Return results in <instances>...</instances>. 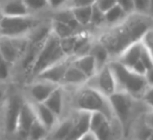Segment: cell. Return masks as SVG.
Returning a JSON list of instances; mask_svg holds the SVG:
<instances>
[{"mask_svg": "<svg viewBox=\"0 0 153 140\" xmlns=\"http://www.w3.org/2000/svg\"><path fill=\"white\" fill-rule=\"evenodd\" d=\"M108 66L115 80L117 91L125 92L134 99H140L147 87H150L145 76L135 74L115 59H111L108 62Z\"/></svg>", "mask_w": 153, "mask_h": 140, "instance_id": "cell-1", "label": "cell"}, {"mask_svg": "<svg viewBox=\"0 0 153 140\" xmlns=\"http://www.w3.org/2000/svg\"><path fill=\"white\" fill-rule=\"evenodd\" d=\"M74 103L79 111L101 113L108 120H114V116H113L108 98L87 85H83V87L76 93Z\"/></svg>", "mask_w": 153, "mask_h": 140, "instance_id": "cell-2", "label": "cell"}, {"mask_svg": "<svg viewBox=\"0 0 153 140\" xmlns=\"http://www.w3.org/2000/svg\"><path fill=\"white\" fill-rule=\"evenodd\" d=\"M68 58L60 47V39L51 33L41 47L36 61L30 70V75L35 77L44 68Z\"/></svg>", "mask_w": 153, "mask_h": 140, "instance_id": "cell-3", "label": "cell"}, {"mask_svg": "<svg viewBox=\"0 0 153 140\" xmlns=\"http://www.w3.org/2000/svg\"><path fill=\"white\" fill-rule=\"evenodd\" d=\"M97 41L107 50L111 59H117L122 52L133 43L123 22L103 32Z\"/></svg>", "mask_w": 153, "mask_h": 140, "instance_id": "cell-4", "label": "cell"}, {"mask_svg": "<svg viewBox=\"0 0 153 140\" xmlns=\"http://www.w3.org/2000/svg\"><path fill=\"white\" fill-rule=\"evenodd\" d=\"M37 23L38 22L33 15L19 17L2 16L0 23V36L10 38L26 37Z\"/></svg>", "mask_w": 153, "mask_h": 140, "instance_id": "cell-5", "label": "cell"}, {"mask_svg": "<svg viewBox=\"0 0 153 140\" xmlns=\"http://www.w3.org/2000/svg\"><path fill=\"white\" fill-rule=\"evenodd\" d=\"M108 100L114 119L120 123L122 129H124L127 126L133 113L134 98H132L125 92L117 91L110 97H108Z\"/></svg>", "mask_w": 153, "mask_h": 140, "instance_id": "cell-6", "label": "cell"}, {"mask_svg": "<svg viewBox=\"0 0 153 140\" xmlns=\"http://www.w3.org/2000/svg\"><path fill=\"white\" fill-rule=\"evenodd\" d=\"M30 43L26 37L10 38L0 36V53L7 63L14 65L26 51Z\"/></svg>", "mask_w": 153, "mask_h": 140, "instance_id": "cell-7", "label": "cell"}, {"mask_svg": "<svg viewBox=\"0 0 153 140\" xmlns=\"http://www.w3.org/2000/svg\"><path fill=\"white\" fill-rule=\"evenodd\" d=\"M85 85L100 92L102 95H104L107 98L110 97L113 93L117 91L115 80L113 78V75L109 68L108 64L101 70H99L94 76L88 79Z\"/></svg>", "mask_w": 153, "mask_h": 140, "instance_id": "cell-8", "label": "cell"}, {"mask_svg": "<svg viewBox=\"0 0 153 140\" xmlns=\"http://www.w3.org/2000/svg\"><path fill=\"white\" fill-rule=\"evenodd\" d=\"M25 99L19 94H13L5 99L4 108V129L9 135L12 134L17 127V121L19 113Z\"/></svg>", "mask_w": 153, "mask_h": 140, "instance_id": "cell-9", "label": "cell"}, {"mask_svg": "<svg viewBox=\"0 0 153 140\" xmlns=\"http://www.w3.org/2000/svg\"><path fill=\"white\" fill-rule=\"evenodd\" d=\"M126 26L132 42H137L142 39V37L152 29V21L150 16L140 15V14H131L123 22Z\"/></svg>", "mask_w": 153, "mask_h": 140, "instance_id": "cell-10", "label": "cell"}, {"mask_svg": "<svg viewBox=\"0 0 153 140\" xmlns=\"http://www.w3.org/2000/svg\"><path fill=\"white\" fill-rule=\"evenodd\" d=\"M69 63L70 58H66V59L62 60V61L58 62V63L53 64V65L41 71L39 74H37L34 77L35 80L47 81V82L53 83V84L61 85L62 79H63L65 71L67 68V66L69 65Z\"/></svg>", "mask_w": 153, "mask_h": 140, "instance_id": "cell-11", "label": "cell"}, {"mask_svg": "<svg viewBox=\"0 0 153 140\" xmlns=\"http://www.w3.org/2000/svg\"><path fill=\"white\" fill-rule=\"evenodd\" d=\"M60 85L42 80H34L27 89V95L30 96V102L43 103L49 95Z\"/></svg>", "mask_w": 153, "mask_h": 140, "instance_id": "cell-12", "label": "cell"}, {"mask_svg": "<svg viewBox=\"0 0 153 140\" xmlns=\"http://www.w3.org/2000/svg\"><path fill=\"white\" fill-rule=\"evenodd\" d=\"M90 113L85 111H76V115L72 118V126L66 140H78L89 132Z\"/></svg>", "mask_w": 153, "mask_h": 140, "instance_id": "cell-13", "label": "cell"}, {"mask_svg": "<svg viewBox=\"0 0 153 140\" xmlns=\"http://www.w3.org/2000/svg\"><path fill=\"white\" fill-rule=\"evenodd\" d=\"M36 119L37 117L32 104L27 100H25L21 110H20L19 117H18V121H17V127H16L15 131L27 136L30 127L32 126V124L35 122Z\"/></svg>", "mask_w": 153, "mask_h": 140, "instance_id": "cell-14", "label": "cell"}, {"mask_svg": "<svg viewBox=\"0 0 153 140\" xmlns=\"http://www.w3.org/2000/svg\"><path fill=\"white\" fill-rule=\"evenodd\" d=\"M30 104H32L33 108L35 111L37 120L42 123L47 131L51 132L55 127V125L59 122L58 121L59 118L49 108H47L43 103H34V102H30Z\"/></svg>", "mask_w": 153, "mask_h": 140, "instance_id": "cell-15", "label": "cell"}, {"mask_svg": "<svg viewBox=\"0 0 153 140\" xmlns=\"http://www.w3.org/2000/svg\"><path fill=\"white\" fill-rule=\"evenodd\" d=\"M143 45L140 41L133 42L121 53V55L117 58V61L128 68H131L136 62L140 60V52H142Z\"/></svg>", "mask_w": 153, "mask_h": 140, "instance_id": "cell-16", "label": "cell"}, {"mask_svg": "<svg viewBox=\"0 0 153 140\" xmlns=\"http://www.w3.org/2000/svg\"><path fill=\"white\" fill-rule=\"evenodd\" d=\"M0 11L3 16L19 17L32 15L22 0H3L0 5Z\"/></svg>", "mask_w": 153, "mask_h": 140, "instance_id": "cell-17", "label": "cell"}, {"mask_svg": "<svg viewBox=\"0 0 153 140\" xmlns=\"http://www.w3.org/2000/svg\"><path fill=\"white\" fill-rule=\"evenodd\" d=\"M87 77L79 70L76 68L74 64L71 63L70 60L69 65L67 66L65 71V74L62 79L61 87L62 85H72V87H83L87 82Z\"/></svg>", "mask_w": 153, "mask_h": 140, "instance_id": "cell-18", "label": "cell"}, {"mask_svg": "<svg viewBox=\"0 0 153 140\" xmlns=\"http://www.w3.org/2000/svg\"><path fill=\"white\" fill-rule=\"evenodd\" d=\"M71 63L76 66V68H79L86 77L87 79L91 78L92 76L96 75V73L98 72L96 65V61H94V57L90 54L84 56H80V57L76 58H70Z\"/></svg>", "mask_w": 153, "mask_h": 140, "instance_id": "cell-19", "label": "cell"}, {"mask_svg": "<svg viewBox=\"0 0 153 140\" xmlns=\"http://www.w3.org/2000/svg\"><path fill=\"white\" fill-rule=\"evenodd\" d=\"M47 108L51 111L56 116L59 118L60 115L63 113V106H64V93L62 87H58L51 95L47 97V99L43 102Z\"/></svg>", "mask_w": 153, "mask_h": 140, "instance_id": "cell-20", "label": "cell"}, {"mask_svg": "<svg viewBox=\"0 0 153 140\" xmlns=\"http://www.w3.org/2000/svg\"><path fill=\"white\" fill-rule=\"evenodd\" d=\"M72 126V118L64 119L61 122H58L53 129L48 133L47 140H66L70 133Z\"/></svg>", "mask_w": 153, "mask_h": 140, "instance_id": "cell-21", "label": "cell"}, {"mask_svg": "<svg viewBox=\"0 0 153 140\" xmlns=\"http://www.w3.org/2000/svg\"><path fill=\"white\" fill-rule=\"evenodd\" d=\"M53 20L66 24L70 29H72L76 33H79V29L81 28L78 24V22L76 21V19L74 17V14H72L71 10L69 8H63V9L55 11V14L53 16Z\"/></svg>", "mask_w": 153, "mask_h": 140, "instance_id": "cell-22", "label": "cell"}, {"mask_svg": "<svg viewBox=\"0 0 153 140\" xmlns=\"http://www.w3.org/2000/svg\"><path fill=\"white\" fill-rule=\"evenodd\" d=\"M128 15L124 12V10L119 5H115L114 7H112L104 13L105 26L111 28V26L121 24L122 22L125 21Z\"/></svg>", "mask_w": 153, "mask_h": 140, "instance_id": "cell-23", "label": "cell"}, {"mask_svg": "<svg viewBox=\"0 0 153 140\" xmlns=\"http://www.w3.org/2000/svg\"><path fill=\"white\" fill-rule=\"evenodd\" d=\"M89 54L94 57V61H96L97 70L98 71L101 70V68H103L105 65H107L108 62L111 60V58H110V56H109L107 50L105 49L102 44H100L98 41L94 42Z\"/></svg>", "mask_w": 153, "mask_h": 140, "instance_id": "cell-24", "label": "cell"}, {"mask_svg": "<svg viewBox=\"0 0 153 140\" xmlns=\"http://www.w3.org/2000/svg\"><path fill=\"white\" fill-rule=\"evenodd\" d=\"M112 122L113 120H105L96 131L92 132L91 134L96 140H117V134Z\"/></svg>", "mask_w": 153, "mask_h": 140, "instance_id": "cell-25", "label": "cell"}, {"mask_svg": "<svg viewBox=\"0 0 153 140\" xmlns=\"http://www.w3.org/2000/svg\"><path fill=\"white\" fill-rule=\"evenodd\" d=\"M91 9L92 7H81L70 9L74 14V19L81 28L89 26L90 17H91Z\"/></svg>", "mask_w": 153, "mask_h": 140, "instance_id": "cell-26", "label": "cell"}, {"mask_svg": "<svg viewBox=\"0 0 153 140\" xmlns=\"http://www.w3.org/2000/svg\"><path fill=\"white\" fill-rule=\"evenodd\" d=\"M49 132L44 127V125L38 120H35V122L30 127V131L27 134V140H45L48 136Z\"/></svg>", "mask_w": 153, "mask_h": 140, "instance_id": "cell-27", "label": "cell"}, {"mask_svg": "<svg viewBox=\"0 0 153 140\" xmlns=\"http://www.w3.org/2000/svg\"><path fill=\"white\" fill-rule=\"evenodd\" d=\"M51 33L59 39L67 38V37L76 34V32L72 29H70L69 26H67L64 23H61V22L55 21V20H51Z\"/></svg>", "mask_w": 153, "mask_h": 140, "instance_id": "cell-28", "label": "cell"}, {"mask_svg": "<svg viewBox=\"0 0 153 140\" xmlns=\"http://www.w3.org/2000/svg\"><path fill=\"white\" fill-rule=\"evenodd\" d=\"M152 0H133V13L151 17Z\"/></svg>", "mask_w": 153, "mask_h": 140, "instance_id": "cell-29", "label": "cell"}, {"mask_svg": "<svg viewBox=\"0 0 153 140\" xmlns=\"http://www.w3.org/2000/svg\"><path fill=\"white\" fill-rule=\"evenodd\" d=\"M22 1L30 14L33 12H41L45 9H48L46 0H22Z\"/></svg>", "mask_w": 153, "mask_h": 140, "instance_id": "cell-30", "label": "cell"}, {"mask_svg": "<svg viewBox=\"0 0 153 140\" xmlns=\"http://www.w3.org/2000/svg\"><path fill=\"white\" fill-rule=\"evenodd\" d=\"M89 26H96V28L105 26L104 13L101 10H99L94 5H92V9H91V17H90Z\"/></svg>", "mask_w": 153, "mask_h": 140, "instance_id": "cell-31", "label": "cell"}, {"mask_svg": "<svg viewBox=\"0 0 153 140\" xmlns=\"http://www.w3.org/2000/svg\"><path fill=\"white\" fill-rule=\"evenodd\" d=\"M140 61L142 62L143 65L146 68L147 71L153 70V61H152V53L149 52L147 49L143 47L142 52H140Z\"/></svg>", "mask_w": 153, "mask_h": 140, "instance_id": "cell-32", "label": "cell"}, {"mask_svg": "<svg viewBox=\"0 0 153 140\" xmlns=\"http://www.w3.org/2000/svg\"><path fill=\"white\" fill-rule=\"evenodd\" d=\"M151 137H152L151 125H148L146 122L143 126L138 127L137 132H136V138H137V140H149L151 139Z\"/></svg>", "mask_w": 153, "mask_h": 140, "instance_id": "cell-33", "label": "cell"}, {"mask_svg": "<svg viewBox=\"0 0 153 140\" xmlns=\"http://www.w3.org/2000/svg\"><path fill=\"white\" fill-rule=\"evenodd\" d=\"M96 2V0H67L65 8L74 9V8L81 7H92Z\"/></svg>", "mask_w": 153, "mask_h": 140, "instance_id": "cell-34", "label": "cell"}, {"mask_svg": "<svg viewBox=\"0 0 153 140\" xmlns=\"http://www.w3.org/2000/svg\"><path fill=\"white\" fill-rule=\"evenodd\" d=\"M140 42L142 43V45L147 49L149 52L152 53V49H153V32H152V29L146 32V34L142 37V39L140 40Z\"/></svg>", "mask_w": 153, "mask_h": 140, "instance_id": "cell-35", "label": "cell"}, {"mask_svg": "<svg viewBox=\"0 0 153 140\" xmlns=\"http://www.w3.org/2000/svg\"><path fill=\"white\" fill-rule=\"evenodd\" d=\"M115 5H117V0H96V2H94V5L99 10H101L103 13L108 11Z\"/></svg>", "mask_w": 153, "mask_h": 140, "instance_id": "cell-36", "label": "cell"}, {"mask_svg": "<svg viewBox=\"0 0 153 140\" xmlns=\"http://www.w3.org/2000/svg\"><path fill=\"white\" fill-rule=\"evenodd\" d=\"M12 66L13 65L7 63L5 61L0 63V82H4L7 79H9V77L11 76Z\"/></svg>", "mask_w": 153, "mask_h": 140, "instance_id": "cell-37", "label": "cell"}, {"mask_svg": "<svg viewBox=\"0 0 153 140\" xmlns=\"http://www.w3.org/2000/svg\"><path fill=\"white\" fill-rule=\"evenodd\" d=\"M117 5H119L127 15L133 14V0H117Z\"/></svg>", "mask_w": 153, "mask_h": 140, "instance_id": "cell-38", "label": "cell"}, {"mask_svg": "<svg viewBox=\"0 0 153 140\" xmlns=\"http://www.w3.org/2000/svg\"><path fill=\"white\" fill-rule=\"evenodd\" d=\"M48 9H51L53 11H58L60 9H63L66 7L67 0H46Z\"/></svg>", "mask_w": 153, "mask_h": 140, "instance_id": "cell-39", "label": "cell"}, {"mask_svg": "<svg viewBox=\"0 0 153 140\" xmlns=\"http://www.w3.org/2000/svg\"><path fill=\"white\" fill-rule=\"evenodd\" d=\"M153 93H152V87H147V90L144 92L143 96L140 97V99L144 101V103L148 106H152V101H153Z\"/></svg>", "mask_w": 153, "mask_h": 140, "instance_id": "cell-40", "label": "cell"}, {"mask_svg": "<svg viewBox=\"0 0 153 140\" xmlns=\"http://www.w3.org/2000/svg\"><path fill=\"white\" fill-rule=\"evenodd\" d=\"M7 85L3 82H0V103L5 101L7 99Z\"/></svg>", "mask_w": 153, "mask_h": 140, "instance_id": "cell-41", "label": "cell"}, {"mask_svg": "<svg viewBox=\"0 0 153 140\" xmlns=\"http://www.w3.org/2000/svg\"><path fill=\"white\" fill-rule=\"evenodd\" d=\"M3 61H4V60H3V58H2V55H1V53H0V63H2Z\"/></svg>", "mask_w": 153, "mask_h": 140, "instance_id": "cell-42", "label": "cell"}, {"mask_svg": "<svg viewBox=\"0 0 153 140\" xmlns=\"http://www.w3.org/2000/svg\"><path fill=\"white\" fill-rule=\"evenodd\" d=\"M2 13H1V11H0V23H1V19H2Z\"/></svg>", "mask_w": 153, "mask_h": 140, "instance_id": "cell-43", "label": "cell"}, {"mask_svg": "<svg viewBox=\"0 0 153 140\" xmlns=\"http://www.w3.org/2000/svg\"><path fill=\"white\" fill-rule=\"evenodd\" d=\"M0 135H1V129H0Z\"/></svg>", "mask_w": 153, "mask_h": 140, "instance_id": "cell-44", "label": "cell"}, {"mask_svg": "<svg viewBox=\"0 0 153 140\" xmlns=\"http://www.w3.org/2000/svg\"><path fill=\"white\" fill-rule=\"evenodd\" d=\"M0 117H1V112H0Z\"/></svg>", "mask_w": 153, "mask_h": 140, "instance_id": "cell-45", "label": "cell"}, {"mask_svg": "<svg viewBox=\"0 0 153 140\" xmlns=\"http://www.w3.org/2000/svg\"><path fill=\"white\" fill-rule=\"evenodd\" d=\"M117 140H122V139H117Z\"/></svg>", "mask_w": 153, "mask_h": 140, "instance_id": "cell-46", "label": "cell"}, {"mask_svg": "<svg viewBox=\"0 0 153 140\" xmlns=\"http://www.w3.org/2000/svg\"><path fill=\"white\" fill-rule=\"evenodd\" d=\"M149 140H151V139H149Z\"/></svg>", "mask_w": 153, "mask_h": 140, "instance_id": "cell-47", "label": "cell"}]
</instances>
